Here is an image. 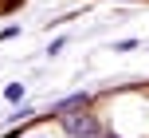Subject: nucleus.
Masks as SVG:
<instances>
[{
    "label": "nucleus",
    "mask_w": 149,
    "mask_h": 138,
    "mask_svg": "<svg viewBox=\"0 0 149 138\" xmlns=\"http://www.w3.org/2000/svg\"><path fill=\"white\" fill-rule=\"evenodd\" d=\"M63 126H67L71 134H79V138H94L98 134V123L90 115H63Z\"/></svg>",
    "instance_id": "1"
}]
</instances>
